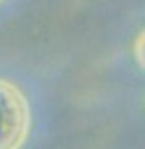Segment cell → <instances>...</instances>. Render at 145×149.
I'll use <instances>...</instances> for the list:
<instances>
[{"instance_id": "6da1fadb", "label": "cell", "mask_w": 145, "mask_h": 149, "mask_svg": "<svg viewBox=\"0 0 145 149\" xmlns=\"http://www.w3.org/2000/svg\"><path fill=\"white\" fill-rule=\"evenodd\" d=\"M32 129V109L18 84L0 78V149H22Z\"/></svg>"}, {"instance_id": "7a4b0ae2", "label": "cell", "mask_w": 145, "mask_h": 149, "mask_svg": "<svg viewBox=\"0 0 145 149\" xmlns=\"http://www.w3.org/2000/svg\"><path fill=\"white\" fill-rule=\"evenodd\" d=\"M143 32L137 36V40H135V60H137V66L139 68H143Z\"/></svg>"}, {"instance_id": "3957f363", "label": "cell", "mask_w": 145, "mask_h": 149, "mask_svg": "<svg viewBox=\"0 0 145 149\" xmlns=\"http://www.w3.org/2000/svg\"><path fill=\"white\" fill-rule=\"evenodd\" d=\"M0 2H2V0H0Z\"/></svg>"}]
</instances>
